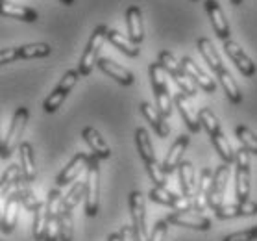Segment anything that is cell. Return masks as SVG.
Listing matches in <instances>:
<instances>
[{
  "label": "cell",
  "mask_w": 257,
  "mask_h": 241,
  "mask_svg": "<svg viewBox=\"0 0 257 241\" xmlns=\"http://www.w3.org/2000/svg\"><path fill=\"white\" fill-rule=\"evenodd\" d=\"M148 74H150V84H152V91L156 97V108L161 113V117L169 119L172 115V97H170L167 78H165V71L158 61H154L148 67Z\"/></svg>",
  "instance_id": "7a4b0ae2"
},
{
  "label": "cell",
  "mask_w": 257,
  "mask_h": 241,
  "mask_svg": "<svg viewBox=\"0 0 257 241\" xmlns=\"http://www.w3.org/2000/svg\"><path fill=\"white\" fill-rule=\"evenodd\" d=\"M87 178L83 182V200H85V215L96 217L100 208V159L93 154L87 158Z\"/></svg>",
  "instance_id": "6da1fadb"
},
{
  "label": "cell",
  "mask_w": 257,
  "mask_h": 241,
  "mask_svg": "<svg viewBox=\"0 0 257 241\" xmlns=\"http://www.w3.org/2000/svg\"><path fill=\"white\" fill-rule=\"evenodd\" d=\"M167 230H169V223H167L165 219H161V221H158V223L154 224L152 232L148 234V239L146 241H165Z\"/></svg>",
  "instance_id": "7bdbcfd3"
},
{
  "label": "cell",
  "mask_w": 257,
  "mask_h": 241,
  "mask_svg": "<svg viewBox=\"0 0 257 241\" xmlns=\"http://www.w3.org/2000/svg\"><path fill=\"white\" fill-rule=\"evenodd\" d=\"M229 169L228 164L218 165L213 173V182H211V191L209 197H207V206L211 210H216L220 204H224V195H226V188H228L229 182Z\"/></svg>",
  "instance_id": "30bf717a"
},
{
  "label": "cell",
  "mask_w": 257,
  "mask_h": 241,
  "mask_svg": "<svg viewBox=\"0 0 257 241\" xmlns=\"http://www.w3.org/2000/svg\"><path fill=\"white\" fill-rule=\"evenodd\" d=\"M126 24H128V39L139 47L145 39V24H143V12L139 6H130L126 10Z\"/></svg>",
  "instance_id": "603a6c76"
},
{
  "label": "cell",
  "mask_w": 257,
  "mask_h": 241,
  "mask_svg": "<svg viewBox=\"0 0 257 241\" xmlns=\"http://www.w3.org/2000/svg\"><path fill=\"white\" fill-rule=\"evenodd\" d=\"M63 195L59 188L50 189L48 199L45 202V212H47V232L45 241H59V204H61Z\"/></svg>",
  "instance_id": "9c48e42d"
},
{
  "label": "cell",
  "mask_w": 257,
  "mask_h": 241,
  "mask_svg": "<svg viewBox=\"0 0 257 241\" xmlns=\"http://www.w3.org/2000/svg\"><path fill=\"white\" fill-rule=\"evenodd\" d=\"M74 239V219L72 212H59V241Z\"/></svg>",
  "instance_id": "ab89813d"
},
{
  "label": "cell",
  "mask_w": 257,
  "mask_h": 241,
  "mask_svg": "<svg viewBox=\"0 0 257 241\" xmlns=\"http://www.w3.org/2000/svg\"><path fill=\"white\" fill-rule=\"evenodd\" d=\"M216 76H218V82L222 86L224 93H226V97L229 99V102H231V104H240V102H242V93H240L239 86H237V82L233 80V76L229 74L228 69L224 67L222 71L216 72Z\"/></svg>",
  "instance_id": "d6a6232c"
},
{
  "label": "cell",
  "mask_w": 257,
  "mask_h": 241,
  "mask_svg": "<svg viewBox=\"0 0 257 241\" xmlns=\"http://www.w3.org/2000/svg\"><path fill=\"white\" fill-rule=\"evenodd\" d=\"M96 67H98L104 74H107V76L113 78L115 82L120 84V86H126V88H128V86H132V84L135 82L134 72L130 71V69H126V67H122V65L115 63V61L109 58H98Z\"/></svg>",
  "instance_id": "ac0fdd59"
},
{
  "label": "cell",
  "mask_w": 257,
  "mask_h": 241,
  "mask_svg": "<svg viewBox=\"0 0 257 241\" xmlns=\"http://www.w3.org/2000/svg\"><path fill=\"white\" fill-rule=\"evenodd\" d=\"M189 141H191V137H189L187 134H181L180 137L172 143V147L169 148V152H167L163 164H161L165 175H172V173L178 169V165L183 162V154H185V150H187Z\"/></svg>",
  "instance_id": "2e32d148"
},
{
  "label": "cell",
  "mask_w": 257,
  "mask_h": 241,
  "mask_svg": "<svg viewBox=\"0 0 257 241\" xmlns=\"http://www.w3.org/2000/svg\"><path fill=\"white\" fill-rule=\"evenodd\" d=\"M0 17L17 19L23 23H35L39 19V13L34 8L23 6V4H12V2H0Z\"/></svg>",
  "instance_id": "cb8c5ba5"
},
{
  "label": "cell",
  "mask_w": 257,
  "mask_h": 241,
  "mask_svg": "<svg viewBox=\"0 0 257 241\" xmlns=\"http://www.w3.org/2000/svg\"><path fill=\"white\" fill-rule=\"evenodd\" d=\"M211 182H213V171L202 169L200 180H198V184H196L193 199H191V210H193V212L200 213L205 210V206H207V197H209V191H211Z\"/></svg>",
  "instance_id": "ffe728a7"
},
{
  "label": "cell",
  "mask_w": 257,
  "mask_h": 241,
  "mask_svg": "<svg viewBox=\"0 0 257 241\" xmlns=\"http://www.w3.org/2000/svg\"><path fill=\"white\" fill-rule=\"evenodd\" d=\"M235 135H237V139H239L240 147L244 148V150H248L250 154H255L257 156V135L251 132L248 126H237L235 128Z\"/></svg>",
  "instance_id": "74e56055"
},
{
  "label": "cell",
  "mask_w": 257,
  "mask_h": 241,
  "mask_svg": "<svg viewBox=\"0 0 257 241\" xmlns=\"http://www.w3.org/2000/svg\"><path fill=\"white\" fill-rule=\"evenodd\" d=\"M141 113L145 115V119L150 123V126L154 128V132L159 135V137H169L170 134V126L169 123L161 117V113L158 112V108H154L150 102H143L141 104Z\"/></svg>",
  "instance_id": "4316f807"
},
{
  "label": "cell",
  "mask_w": 257,
  "mask_h": 241,
  "mask_svg": "<svg viewBox=\"0 0 257 241\" xmlns=\"http://www.w3.org/2000/svg\"><path fill=\"white\" fill-rule=\"evenodd\" d=\"M21 182H24L21 165H8L6 171L0 175V197H8Z\"/></svg>",
  "instance_id": "f1b7e54d"
},
{
  "label": "cell",
  "mask_w": 257,
  "mask_h": 241,
  "mask_svg": "<svg viewBox=\"0 0 257 241\" xmlns=\"http://www.w3.org/2000/svg\"><path fill=\"white\" fill-rule=\"evenodd\" d=\"M196 47H198L200 54L204 56L205 63L209 65L211 69H213V72H218L224 69L222 65V58H220V54L216 52V48L213 47V43H211V39H207V37H200L198 43H196Z\"/></svg>",
  "instance_id": "4dcf8cb0"
},
{
  "label": "cell",
  "mask_w": 257,
  "mask_h": 241,
  "mask_svg": "<svg viewBox=\"0 0 257 241\" xmlns=\"http://www.w3.org/2000/svg\"><path fill=\"white\" fill-rule=\"evenodd\" d=\"M191 2H198V0H191Z\"/></svg>",
  "instance_id": "681fc988"
},
{
  "label": "cell",
  "mask_w": 257,
  "mask_h": 241,
  "mask_svg": "<svg viewBox=\"0 0 257 241\" xmlns=\"http://www.w3.org/2000/svg\"><path fill=\"white\" fill-rule=\"evenodd\" d=\"M130 215H132V228L137 241L148 239V226H146V199L141 191L130 193Z\"/></svg>",
  "instance_id": "ba28073f"
},
{
  "label": "cell",
  "mask_w": 257,
  "mask_h": 241,
  "mask_svg": "<svg viewBox=\"0 0 257 241\" xmlns=\"http://www.w3.org/2000/svg\"><path fill=\"white\" fill-rule=\"evenodd\" d=\"M52 52V48L48 43H30L23 47H13V56L15 59H37V58H47Z\"/></svg>",
  "instance_id": "f546056e"
},
{
  "label": "cell",
  "mask_w": 257,
  "mask_h": 241,
  "mask_svg": "<svg viewBox=\"0 0 257 241\" xmlns=\"http://www.w3.org/2000/svg\"><path fill=\"white\" fill-rule=\"evenodd\" d=\"M59 2H61V4H65V6H72L76 0H59Z\"/></svg>",
  "instance_id": "7dc6e473"
},
{
  "label": "cell",
  "mask_w": 257,
  "mask_h": 241,
  "mask_svg": "<svg viewBox=\"0 0 257 241\" xmlns=\"http://www.w3.org/2000/svg\"><path fill=\"white\" fill-rule=\"evenodd\" d=\"M165 221L169 224H174V226L202 230V232L211 230V224H213L209 217H205L202 213H194V212H170Z\"/></svg>",
  "instance_id": "7c38bea8"
},
{
  "label": "cell",
  "mask_w": 257,
  "mask_h": 241,
  "mask_svg": "<svg viewBox=\"0 0 257 241\" xmlns=\"http://www.w3.org/2000/svg\"><path fill=\"white\" fill-rule=\"evenodd\" d=\"M178 178H180L181 197L193 199L194 189H196V178H194V167L191 162H181L178 165Z\"/></svg>",
  "instance_id": "83f0119b"
},
{
  "label": "cell",
  "mask_w": 257,
  "mask_h": 241,
  "mask_svg": "<svg viewBox=\"0 0 257 241\" xmlns=\"http://www.w3.org/2000/svg\"><path fill=\"white\" fill-rule=\"evenodd\" d=\"M82 76H80L78 69H70V71L65 72L58 86L52 89V93L48 95L47 99H45V102H43V112L45 113L58 112L59 108H61V104L65 102V99H67V95L74 89V86H76V82Z\"/></svg>",
  "instance_id": "8992f818"
},
{
  "label": "cell",
  "mask_w": 257,
  "mask_h": 241,
  "mask_svg": "<svg viewBox=\"0 0 257 241\" xmlns=\"http://www.w3.org/2000/svg\"><path fill=\"white\" fill-rule=\"evenodd\" d=\"M30 121V110L26 106H21L15 110L12 117V123H10V128H8V134L4 137V143H2V154L0 158L8 159L15 152V147L21 145V137H23L24 130H26V124Z\"/></svg>",
  "instance_id": "277c9868"
},
{
  "label": "cell",
  "mask_w": 257,
  "mask_h": 241,
  "mask_svg": "<svg viewBox=\"0 0 257 241\" xmlns=\"http://www.w3.org/2000/svg\"><path fill=\"white\" fill-rule=\"evenodd\" d=\"M205 12L209 15L216 37H220L222 41L229 39V36H231V34H229V24H228V19L224 17V12H222V8H220V4H218L216 0H205Z\"/></svg>",
  "instance_id": "44dd1931"
},
{
  "label": "cell",
  "mask_w": 257,
  "mask_h": 241,
  "mask_svg": "<svg viewBox=\"0 0 257 241\" xmlns=\"http://www.w3.org/2000/svg\"><path fill=\"white\" fill-rule=\"evenodd\" d=\"M148 197H150V200L158 202V204L172 208L174 212H193V210H191V199L180 197V195L169 191L167 188H158V186H154V188L148 191Z\"/></svg>",
  "instance_id": "4fadbf2b"
},
{
  "label": "cell",
  "mask_w": 257,
  "mask_h": 241,
  "mask_svg": "<svg viewBox=\"0 0 257 241\" xmlns=\"http://www.w3.org/2000/svg\"><path fill=\"white\" fill-rule=\"evenodd\" d=\"M211 143H213V147H215V150L218 152V156L222 158L224 164L231 165L235 162V150L231 148V145H229L228 137L224 135V132H220V134H216L211 137Z\"/></svg>",
  "instance_id": "d590c367"
},
{
  "label": "cell",
  "mask_w": 257,
  "mask_h": 241,
  "mask_svg": "<svg viewBox=\"0 0 257 241\" xmlns=\"http://www.w3.org/2000/svg\"><path fill=\"white\" fill-rule=\"evenodd\" d=\"M82 137L83 141L89 145V148H91V154L96 156L98 159H107L111 156V148H109V145L105 143V139L102 137V134L96 128L85 126L82 130Z\"/></svg>",
  "instance_id": "7402d4cb"
},
{
  "label": "cell",
  "mask_w": 257,
  "mask_h": 241,
  "mask_svg": "<svg viewBox=\"0 0 257 241\" xmlns=\"http://www.w3.org/2000/svg\"><path fill=\"white\" fill-rule=\"evenodd\" d=\"M224 52L228 54L229 59L237 65V69L240 71V74H242V76L251 78L253 74H255V71H257L255 63L251 61L250 56H248V54H246L235 41H231V39H226V41H224Z\"/></svg>",
  "instance_id": "9a60e30c"
},
{
  "label": "cell",
  "mask_w": 257,
  "mask_h": 241,
  "mask_svg": "<svg viewBox=\"0 0 257 241\" xmlns=\"http://www.w3.org/2000/svg\"><path fill=\"white\" fill-rule=\"evenodd\" d=\"M180 65H181V69L185 71V74H187V76L191 78L198 88H202L204 91H207V93H215L216 91L215 80H213V78H211L193 58H189V56L181 58Z\"/></svg>",
  "instance_id": "5bb4252c"
},
{
  "label": "cell",
  "mask_w": 257,
  "mask_h": 241,
  "mask_svg": "<svg viewBox=\"0 0 257 241\" xmlns=\"http://www.w3.org/2000/svg\"><path fill=\"white\" fill-rule=\"evenodd\" d=\"M19 154H21V171H23V180L26 184L35 182L37 178V169H35L34 159V147L32 143L23 141L19 145Z\"/></svg>",
  "instance_id": "484cf974"
},
{
  "label": "cell",
  "mask_w": 257,
  "mask_h": 241,
  "mask_svg": "<svg viewBox=\"0 0 257 241\" xmlns=\"http://www.w3.org/2000/svg\"><path fill=\"white\" fill-rule=\"evenodd\" d=\"M2 143H4V135H2V123H0V154H2Z\"/></svg>",
  "instance_id": "bcb514c9"
},
{
  "label": "cell",
  "mask_w": 257,
  "mask_h": 241,
  "mask_svg": "<svg viewBox=\"0 0 257 241\" xmlns=\"http://www.w3.org/2000/svg\"><path fill=\"white\" fill-rule=\"evenodd\" d=\"M118 237H120V241H137L132 224H124V226H120V230H118Z\"/></svg>",
  "instance_id": "ee69618b"
},
{
  "label": "cell",
  "mask_w": 257,
  "mask_h": 241,
  "mask_svg": "<svg viewBox=\"0 0 257 241\" xmlns=\"http://www.w3.org/2000/svg\"><path fill=\"white\" fill-rule=\"evenodd\" d=\"M15 193H17V197H19V204H23V208L28 210V212H35L37 208L43 206V200L35 197V193L32 191V188H30V184L21 182L17 188H15Z\"/></svg>",
  "instance_id": "e575fe53"
},
{
  "label": "cell",
  "mask_w": 257,
  "mask_h": 241,
  "mask_svg": "<svg viewBox=\"0 0 257 241\" xmlns=\"http://www.w3.org/2000/svg\"><path fill=\"white\" fill-rule=\"evenodd\" d=\"M107 241H120V237H118V232H113V234L107 235Z\"/></svg>",
  "instance_id": "f6af8a7d"
},
{
  "label": "cell",
  "mask_w": 257,
  "mask_h": 241,
  "mask_svg": "<svg viewBox=\"0 0 257 241\" xmlns=\"http://www.w3.org/2000/svg\"><path fill=\"white\" fill-rule=\"evenodd\" d=\"M17 217H19V197L13 189L12 193L8 195L4 200V208L0 213V232L4 234H13V230L17 226Z\"/></svg>",
  "instance_id": "e0dca14e"
},
{
  "label": "cell",
  "mask_w": 257,
  "mask_h": 241,
  "mask_svg": "<svg viewBox=\"0 0 257 241\" xmlns=\"http://www.w3.org/2000/svg\"><path fill=\"white\" fill-rule=\"evenodd\" d=\"M45 232H47V212H45V202L41 208L34 212V223H32V237L34 241H45Z\"/></svg>",
  "instance_id": "f35d334b"
},
{
  "label": "cell",
  "mask_w": 257,
  "mask_h": 241,
  "mask_svg": "<svg viewBox=\"0 0 257 241\" xmlns=\"http://www.w3.org/2000/svg\"><path fill=\"white\" fill-rule=\"evenodd\" d=\"M172 104L178 108V112H180L181 119H183V123L187 124L189 132L198 134L200 130H202V126H200V123H198V115L193 112V108H191V104H189L187 97L180 91V93H176L174 97H172Z\"/></svg>",
  "instance_id": "d4e9b609"
},
{
  "label": "cell",
  "mask_w": 257,
  "mask_h": 241,
  "mask_svg": "<svg viewBox=\"0 0 257 241\" xmlns=\"http://www.w3.org/2000/svg\"><path fill=\"white\" fill-rule=\"evenodd\" d=\"M235 197L239 202L250 200V152L240 147L235 150Z\"/></svg>",
  "instance_id": "52a82bcc"
},
{
  "label": "cell",
  "mask_w": 257,
  "mask_h": 241,
  "mask_svg": "<svg viewBox=\"0 0 257 241\" xmlns=\"http://www.w3.org/2000/svg\"><path fill=\"white\" fill-rule=\"evenodd\" d=\"M82 199H83V182H82V180H76V182H74V186L70 188L69 193L61 199L59 212H72Z\"/></svg>",
  "instance_id": "8d00e7d4"
},
{
  "label": "cell",
  "mask_w": 257,
  "mask_h": 241,
  "mask_svg": "<svg viewBox=\"0 0 257 241\" xmlns=\"http://www.w3.org/2000/svg\"><path fill=\"white\" fill-rule=\"evenodd\" d=\"M222 241H257V224L248 230H240V232L228 234Z\"/></svg>",
  "instance_id": "b9f144b4"
},
{
  "label": "cell",
  "mask_w": 257,
  "mask_h": 241,
  "mask_svg": "<svg viewBox=\"0 0 257 241\" xmlns=\"http://www.w3.org/2000/svg\"><path fill=\"white\" fill-rule=\"evenodd\" d=\"M0 2H6V0H0Z\"/></svg>",
  "instance_id": "f907efd6"
},
{
  "label": "cell",
  "mask_w": 257,
  "mask_h": 241,
  "mask_svg": "<svg viewBox=\"0 0 257 241\" xmlns=\"http://www.w3.org/2000/svg\"><path fill=\"white\" fill-rule=\"evenodd\" d=\"M87 158H89V154H85V152L74 154V156L70 158L69 164L58 173V177H56V188L61 189V188H65V186H69V184L76 182L78 178H80V175H82L83 171H85V167H87Z\"/></svg>",
  "instance_id": "8fae6325"
},
{
  "label": "cell",
  "mask_w": 257,
  "mask_h": 241,
  "mask_svg": "<svg viewBox=\"0 0 257 241\" xmlns=\"http://www.w3.org/2000/svg\"><path fill=\"white\" fill-rule=\"evenodd\" d=\"M229 2H231L233 6H240V4H242V0H229Z\"/></svg>",
  "instance_id": "c3c4849f"
},
{
  "label": "cell",
  "mask_w": 257,
  "mask_h": 241,
  "mask_svg": "<svg viewBox=\"0 0 257 241\" xmlns=\"http://www.w3.org/2000/svg\"><path fill=\"white\" fill-rule=\"evenodd\" d=\"M146 165V173H148V177L150 180L154 182V186H158V188H167V175H165L163 167L159 164L158 159H154L150 164H145Z\"/></svg>",
  "instance_id": "60d3db41"
},
{
  "label": "cell",
  "mask_w": 257,
  "mask_h": 241,
  "mask_svg": "<svg viewBox=\"0 0 257 241\" xmlns=\"http://www.w3.org/2000/svg\"><path fill=\"white\" fill-rule=\"evenodd\" d=\"M216 219H235V217H251L257 215V202L242 200L237 204H220L216 210H213Z\"/></svg>",
  "instance_id": "d6986e66"
},
{
  "label": "cell",
  "mask_w": 257,
  "mask_h": 241,
  "mask_svg": "<svg viewBox=\"0 0 257 241\" xmlns=\"http://www.w3.org/2000/svg\"><path fill=\"white\" fill-rule=\"evenodd\" d=\"M107 30L109 28H107L105 24H98V26L93 30V34H91L87 45H85V50H83V54H82V59H80V63H78L80 76H89V74L93 72L94 65L98 61L100 48H102V45H104V41H105Z\"/></svg>",
  "instance_id": "5b68a950"
},
{
  "label": "cell",
  "mask_w": 257,
  "mask_h": 241,
  "mask_svg": "<svg viewBox=\"0 0 257 241\" xmlns=\"http://www.w3.org/2000/svg\"><path fill=\"white\" fill-rule=\"evenodd\" d=\"M158 63L161 65V69H163L165 72H169L170 76H172V80L176 82V86L180 88V91L187 99H193V97H196V93H198V88H196V84L191 80V78L185 74V71L181 69L180 61L174 58V54L169 52V50H161L158 56Z\"/></svg>",
  "instance_id": "3957f363"
},
{
  "label": "cell",
  "mask_w": 257,
  "mask_h": 241,
  "mask_svg": "<svg viewBox=\"0 0 257 241\" xmlns=\"http://www.w3.org/2000/svg\"><path fill=\"white\" fill-rule=\"evenodd\" d=\"M135 145H137V152L143 158L145 164H150L156 159V152H154V145L150 141V135L146 132V128H137L135 130Z\"/></svg>",
  "instance_id": "836d02e7"
},
{
  "label": "cell",
  "mask_w": 257,
  "mask_h": 241,
  "mask_svg": "<svg viewBox=\"0 0 257 241\" xmlns=\"http://www.w3.org/2000/svg\"><path fill=\"white\" fill-rule=\"evenodd\" d=\"M105 39L111 43L115 48H118V50H120L122 54L130 56V58H137V56L141 54V48L130 41L128 37H124V34H120L118 30H107V34H105Z\"/></svg>",
  "instance_id": "1f68e13d"
}]
</instances>
